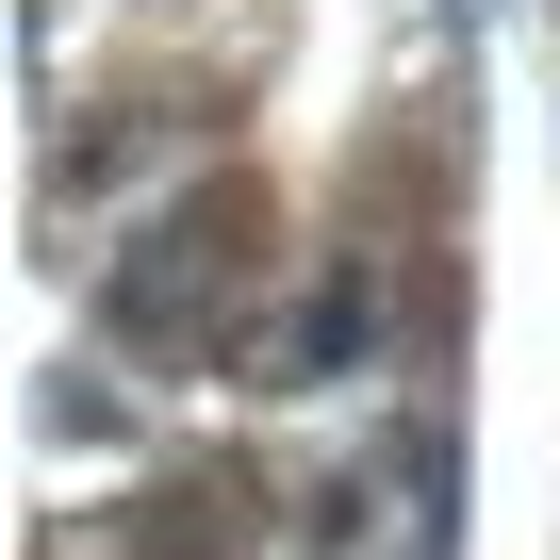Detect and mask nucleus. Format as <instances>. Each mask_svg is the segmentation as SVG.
I'll list each match as a JSON object with an SVG mask.
<instances>
[{
	"label": "nucleus",
	"mask_w": 560,
	"mask_h": 560,
	"mask_svg": "<svg viewBox=\"0 0 560 560\" xmlns=\"http://www.w3.org/2000/svg\"><path fill=\"white\" fill-rule=\"evenodd\" d=\"M214 264H231V247H214L198 214H182V231H149V247L116 264V330H182V298H198Z\"/></svg>",
	"instance_id": "f257e3e1"
},
{
	"label": "nucleus",
	"mask_w": 560,
	"mask_h": 560,
	"mask_svg": "<svg viewBox=\"0 0 560 560\" xmlns=\"http://www.w3.org/2000/svg\"><path fill=\"white\" fill-rule=\"evenodd\" d=\"M314 363H363V280H330V298L298 314V380H314Z\"/></svg>",
	"instance_id": "f03ea898"
}]
</instances>
